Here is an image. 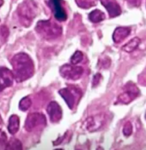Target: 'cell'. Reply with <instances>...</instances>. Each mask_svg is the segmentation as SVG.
Masks as SVG:
<instances>
[{"label":"cell","mask_w":146,"mask_h":150,"mask_svg":"<svg viewBox=\"0 0 146 150\" xmlns=\"http://www.w3.org/2000/svg\"><path fill=\"white\" fill-rule=\"evenodd\" d=\"M14 78L21 83L31 77L34 73L33 60L26 53L21 52L13 57L11 60Z\"/></svg>","instance_id":"1"},{"label":"cell","mask_w":146,"mask_h":150,"mask_svg":"<svg viewBox=\"0 0 146 150\" xmlns=\"http://www.w3.org/2000/svg\"><path fill=\"white\" fill-rule=\"evenodd\" d=\"M36 30L41 37L47 40L56 39L60 37L62 33L61 26L51 19L38 22Z\"/></svg>","instance_id":"2"},{"label":"cell","mask_w":146,"mask_h":150,"mask_svg":"<svg viewBox=\"0 0 146 150\" xmlns=\"http://www.w3.org/2000/svg\"><path fill=\"white\" fill-rule=\"evenodd\" d=\"M36 5L31 0H26L18 6L17 13L21 23L25 26L30 25L36 16Z\"/></svg>","instance_id":"3"},{"label":"cell","mask_w":146,"mask_h":150,"mask_svg":"<svg viewBox=\"0 0 146 150\" xmlns=\"http://www.w3.org/2000/svg\"><path fill=\"white\" fill-rule=\"evenodd\" d=\"M58 93L71 110L77 105L82 97L81 90L74 86L62 88L58 91Z\"/></svg>","instance_id":"4"},{"label":"cell","mask_w":146,"mask_h":150,"mask_svg":"<svg viewBox=\"0 0 146 150\" xmlns=\"http://www.w3.org/2000/svg\"><path fill=\"white\" fill-rule=\"evenodd\" d=\"M46 126L45 116L39 112H32L27 115L25 123V128L29 132L42 129Z\"/></svg>","instance_id":"5"},{"label":"cell","mask_w":146,"mask_h":150,"mask_svg":"<svg viewBox=\"0 0 146 150\" xmlns=\"http://www.w3.org/2000/svg\"><path fill=\"white\" fill-rule=\"evenodd\" d=\"M139 94L140 91L135 84L129 83L124 86L123 92L119 95L117 102L119 103L127 105L137 98Z\"/></svg>","instance_id":"6"},{"label":"cell","mask_w":146,"mask_h":150,"mask_svg":"<svg viewBox=\"0 0 146 150\" xmlns=\"http://www.w3.org/2000/svg\"><path fill=\"white\" fill-rule=\"evenodd\" d=\"M83 69L81 67L66 64L59 69L61 76L67 80L75 81L79 79L83 73Z\"/></svg>","instance_id":"7"},{"label":"cell","mask_w":146,"mask_h":150,"mask_svg":"<svg viewBox=\"0 0 146 150\" xmlns=\"http://www.w3.org/2000/svg\"><path fill=\"white\" fill-rule=\"evenodd\" d=\"M105 122V115L99 114L88 117L83 122L82 127L86 131L94 132L99 130L104 126Z\"/></svg>","instance_id":"8"},{"label":"cell","mask_w":146,"mask_h":150,"mask_svg":"<svg viewBox=\"0 0 146 150\" xmlns=\"http://www.w3.org/2000/svg\"><path fill=\"white\" fill-rule=\"evenodd\" d=\"M49 6L57 20L62 22L67 19V15L63 6L62 0H49Z\"/></svg>","instance_id":"9"},{"label":"cell","mask_w":146,"mask_h":150,"mask_svg":"<svg viewBox=\"0 0 146 150\" xmlns=\"http://www.w3.org/2000/svg\"><path fill=\"white\" fill-rule=\"evenodd\" d=\"M46 110L51 122L56 123L60 121L62 117V110L58 103L52 101L48 105Z\"/></svg>","instance_id":"10"},{"label":"cell","mask_w":146,"mask_h":150,"mask_svg":"<svg viewBox=\"0 0 146 150\" xmlns=\"http://www.w3.org/2000/svg\"><path fill=\"white\" fill-rule=\"evenodd\" d=\"M13 72L6 67H0V92L11 86L13 83Z\"/></svg>","instance_id":"11"},{"label":"cell","mask_w":146,"mask_h":150,"mask_svg":"<svg viewBox=\"0 0 146 150\" xmlns=\"http://www.w3.org/2000/svg\"><path fill=\"white\" fill-rule=\"evenodd\" d=\"M101 4L106 9L111 18L119 16L122 10L116 0H100Z\"/></svg>","instance_id":"12"},{"label":"cell","mask_w":146,"mask_h":150,"mask_svg":"<svg viewBox=\"0 0 146 150\" xmlns=\"http://www.w3.org/2000/svg\"><path fill=\"white\" fill-rule=\"evenodd\" d=\"M131 28L127 27H119L115 30L112 39L115 43L122 42L130 34Z\"/></svg>","instance_id":"13"},{"label":"cell","mask_w":146,"mask_h":150,"mask_svg":"<svg viewBox=\"0 0 146 150\" xmlns=\"http://www.w3.org/2000/svg\"><path fill=\"white\" fill-rule=\"evenodd\" d=\"M141 42L140 39L137 37H135L131 39L126 44L122 47V50L127 53H131L134 52L139 47Z\"/></svg>","instance_id":"14"},{"label":"cell","mask_w":146,"mask_h":150,"mask_svg":"<svg viewBox=\"0 0 146 150\" xmlns=\"http://www.w3.org/2000/svg\"><path fill=\"white\" fill-rule=\"evenodd\" d=\"M19 128V118L17 115H11L9 120L8 125V131L9 132L14 135L17 132Z\"/></svg>","instance_id":"15"},{"label":"cell","mask_w":146,"mask_h":150,"mask_svg":"<svg viewBox=\"0 0 146 150\" xmlns=\"http://www.w3.org/2000/svg\"><path fill=\"white\" fill-rule=\"evenodd\" d=\"M89 18L93 23H99L106 18L105 14L99 10L96 9L92 11L89 15Z\"/></svg>","instance_id":"16"},{"label":"cell","mask_w":146,"mask_h":150,"mask_svg":"<svg viewBox=\"0 0 146 150\" xmlns=\"http://www.w3.org/2000/svg\"><path fill=\"white\" fill-rule=\"evenodd\" d=\"M78 6L82 9H89L96 5L97 0H75Z\"/></svg>","instance_id":"17"},{"label":"cell","mask_w":146,"mask_h":150,"mask_svg":"<svg viewBox=\"0 0 146 150\" xmlns=\"http://www.w3.org/2000/svg\"><path fill=\"white\" fill-rule=\"evenodd\" d=\"M6 150H22V143L17 139L12 138L11 139L8 143L6 144Z\"/></svg>","instance_id":"18"},{"label":"cell","mask_w":146,"mask_h":150,"mask_svg":"<svg viewBox=\"0 0 146 150\" xmlns=\"http://www.w3.org/2000/svg\"><path fill=\"white\" fill-rule=\"evenodd\" d=\"M31 104L32 102L31 99L28 97H25L20 101L19 104V109L23 112H25L30 108Z\"/></svg>","instance_id":"19"},{"label":"cell","mask_w":146,"mask_h":150,"mask_svg":"<svg viewBox=\"0 0 146 150\" xmlns=\"http://www.w3.org/2000/svg\"><path fill=\"white\" fill-rule=\"evenodd\" d=\"M83 59V54L81 51H77L71 57L70 62L73 65H77Z\"/></svg>","instance_id":"20"},{"label":"cell","mask_w":146,"mask_h":150,"mask_svg":"<svg viewBox=\"0 0 146 150\" xmlns=\"http://www.w3.org/2000/svg\"><path fill=\"white\" fill-rule=\"evenodd\" d=\"M111 59L108 56H104L103 58L100 59V62H98V66L100 68L107 69L109 68L111 65Z\"/></svg>","instance_id":"21"},{"label":"cell","mask_w":146,"mask_h":150,"mask_svg":"<svg viewBox=\"0 0 146 150\" xmlns=\"http://www.w3.org/2000/svg\"><path fill=\"white\" fill-rule=\"evenodd\" d=\"M132 125L130 121H128L125 123L123 129V133L125 136L129 137L132 133Z\"/></svg>","instance_id":"22"},{"label":"cell","mask_w":146,"mask_h":150,"mask_svg":"<svg viewBox=\"0 0 146 150\" xmlns=\"http://www.w3.org/2000/svg\"><path fill=\"white\" fill-rule=\"evenodd\" d=\"M101 77H102V76L99 73H97V74L94 75V76L93 77V79H92V84L93 87L97 86L99 84Z\"/></svg>","instance_id":"23"},{"label":"cell","mask_w":146,"mask_h":150,"mask_svg":"<svg viewBox=\"0 0 146 150\" xmlns=\"http://www.w3.org/2000/svg\"><path fill=\"white\" fill-rule=\"evenodd\" d=\"M128 5L131 7H139L141 4L142 0H126Z\"/></svg>","instance_id":"24"},{"label":"cell","mask_w":146,"mask_h":150,"mask_svg":"<svg viewBox=\"0 0 146 150\" xmlns=\"http://www.w3.org/2000/svg\"><path fill=\"white\" fill-rule=\"evenodd\" d=\"M1 125H2V119H1V118L0 117V128L1 127Z\"/></svg>","instance_id":"25"}]
</instances>
